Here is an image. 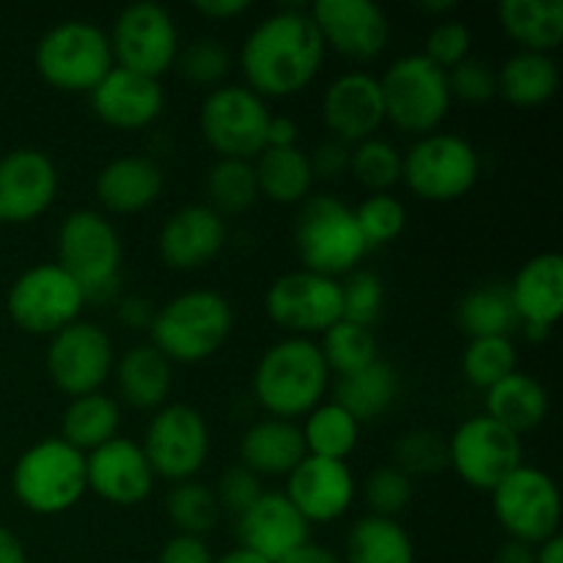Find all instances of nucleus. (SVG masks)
Here are the masks:
<instances>
[{
    "instance_id": "4be33fe9",
    "label": "nucleus",
    "mask_w": 563,
    "mask_h": 563,
    "mask_svg": "<svg viewBox=\"0 0 563 563\" xmlns=\"http://www.w3.org/2000/svg\"><path fill=\"white\" fill-rule=\"evenodd\" d=\"M154 476L141 443L130 438H115L86 454L88 493L113 506H137L152 495Z\"/></svg>"
},
{
    "instance_id": "a18cd8bd",
    "label": "nucleus",
    "mask_w": 563,
    "mask_h": 563,
    "mask_svg": "<svg viewBox=\"0 0 563 563\" xmlns=\"http://www.w3.org/2000/svg\"><path fill=\"white\" fill-rule=\"evenodd\" d=\"M394 465L410 478L438 476L449 467V440L432 429H410L396 438Z\"/></svg>"
},
{
    "instance_id": "2f4dec72",
    "label": "nucleus",
    "mask_w": 563,
    "mask_h": 563,
    "mask_svg": "<svg viewBox=\"0 0 563 563\" xmlns=\"http://www.w3.org/2000/svg\"><path fill=\"white\" fill-rule=\"evenodd\" d=\"M335 405L344 407L357 423L383 418L399 399V374L388 361H374L346 377H335Z\"/></svg>"
},
{
    "instance_id": "c85d7f7f",
    "label": "nucleus",
    "mask_w": 563,
    "mask_h": 563,
    "mask_svg": "<svg viewBox=\"0 0 563 563\" xmlns=\"http://www.w3.org/2000/svg\"><path fill=\"white\" fill-rule=\"evenodd\" d=\"M308 456L300 423L284 418H262L251 423L240 440V465L264 476H289Z\"/></svg>"
},
{
    "instance_id": "ea45409f",
    "label": "nucleus",
    "mask_w": 563,
    "mask_h": 563,
    "mask_svg": "<svg viewBox=\"0 0 563 563\" xmlns=\"http://www.w3.org/2000/svg\"><path fill=\"white\" fill-rule=\"evenodd\" d=\"M165 515L174 522L176 533L203 539L220 522V506L214 489L198 478L176 482L165 495Z\"/></svg>"
},
{
    "instance_id": "6e6d98bb",
    "label": "nucleus",
    "mask_w": 563,
    "mask_h": 563,
    "mask_svg": "<svg viewBox=\"0 0 563 563\" xmlns=\"http://www.w3.org/2000/svg\"><path fill=\"white\" fill-rule=\"evenodd\" d=\"M154 313H157V306L152 300L141 295H126L119 300V308H115V317L124 328L130 330H148L154 322Z\"/></svg>"
},
{
    "instance_id": "6e6552de",
    "label": "nucleus",
    "mask_w": 563,
    "mask_h": 563,
    "mask_svg": "<svg viewBox=\"0 0 563 563\" xmlns=\"http://www.w3.org/2000/svg\"><path fill=\"white\" fill-rule=\"evenodd\" d=\"M377 80L385 102V121L407 135H432L449 115V75L421 53L396 58Z\"/></svg>"
},
{
    "instance_id": "0eeeda50",
    "label": "nucleus",
    "mask_w": 563,
    "mask_h": 563,
    "mask_svg": "<svg viewBox=\"0 0 563 563\" xmlns=\"http://www.w3.org/2000/svg\"><path fill=\"white\" fill-rule=\"evenodd\" d=\"M33 64L47 86L66 93H91L115 60L102 27L86 20H66L38 38Z\"/></svg>"
},
{
    "instance_id": "49530a36",
    "label": "nucleus",
    "mask_w": 563,
    "mask_h": 563,
    "mask_svg": "<svg viewBox=\"0 0 563 563\" xmlns=\"http://www.w3.org/2000/svg\"><path fill=\"white\" fill-rule=\"evenodd\" d=\"M352 212H355V220L368 247L390 245V242L405 234L407 207L390 192H372Z\"/></svg>"
},
{
    "instance_id": "20e7f679",
    "label": "nucleus",
    "mask_w": 563,
    "mask_h": 563,
    "mask_svg": "<svg viewBox=\"0 0 563 563\" xmlns=\"http://www.w3.org/2000/svg\"><path fill=\"white\" fill-rule=\"evenodd\" d=\"M291 234H295L302 269L335 280L339 275H350L352 269H357V264L368 253L352 207L330 192L308 196L300 203Z\"/></svg>"
},
{
    "instance_id": "9b49d317",
    "label": "nucleus",
    "mask_w": 563,
    "mask_h": 563,
    "mask_svg": "<svg viewBox=\"0 0 563 563\" xmlns=\"http://www.w3.org/2000/svg\"><path fill=\"white\" fill-rule=\"evenodd\" d=\"M86 308L80 284L58 262L36 264L11 284L5 311L11 322L31 335L60 333L75 324Z\"/></svg>"
},
{
    "instance_id": "cd10ccee",
    "label": "nucleus",
    "mask_w": 563,
    "mask_h": 563,
    "mask_svg": "<svg viewBox=\"0 0 563 563\" xmlns=\"http://www.w3.org/2000/svg\"><path fill=\"white\" fill-rule=\"evenodd\" d=\"M124 405L141 412H157L174 390V363L154 344H135L115 357L113 374Z\"/></svg>"
},
{
    "instance_id": "7ed1b4c3",
    "label": "nucleus",
    "mask_w": 563,
    "mask_h": 563,
    "mask_svg": "<svg viewBox=\"0 0 563 563\" xmlns=\"http://www.w3.org/2000/svg\"><path fill=\"white\" fill-rule=\"evenodd\" d=\"M231 330V302L212 289H190L157 308L148 344L157 346L170 363H203L223 350Z\"/></svg>"
},
{
    "instance_id": "aec40b11",
    "label": "nucleus",
    "mask_w": 563,
    "mask_h": 563,
    "mask_svg": "<svg viewBox=\"0 0 563 563\" xmlns=\"http://www.w3.org/2000/svg\"><path fill=\"white\" fill-rule=\"evenodd\" d=\"M229 225L207 203H187L163 223L157 253L165 267L176 273H196L223 253Z\"/></svg>"
},
{
    "instance_id": "a19ab883",
    "label": "nucleus",
    "mask_w": 563,
    "mask_h": 563,
    "mask_svg": "<svg viewBox=\"0 0 563 563\" xmlns=\"http://www.w3.org/2000/svg\"><path fill=\"white\" fill-rule=\"evenodd\" d=\"M319 352H322L330 374H335V377H346V374H355L379 361V346L372 330L344 322V319L324 330Z\"/></svg>"
},
{
    "instance_id": "f257e3e1",
    "label": "nucleus",
    "mask_w": 563,
    "mask_h": 563,
    "mask_svg": "<svg viewBox=\"0 0 563 563\" xmlns=\"http://www.w3.org/2000/svg\"><path fill=\"white\" fill-rule=\"evenodd\" d=\"M324 42L306 9L264 16L240 49L245 86L258 97L286 99L306 91L324 64Z\"/></svg>"
},
{
    "instance_id": "37998d69",
    "label": "nucleus",
    "mask_w": 563,
    "mask_h": 563,
    "mask_svg": "<svg viewBox=\"0 0 563 563\" xmlns=\"http://www.w3.org/2000/svg\"><path fill=\"white\" fill-rule=\"evenodd\" d=\"M517 372V350L511 339H471L462 355V374L473 388L489 390Z\"/></svg>"
},
{
    "instance_id": "72a5a7b5",
    "label": "nucleus",
    "mask_w": 563,
    "mask_h": 563,
    "mask_svg": "<svg viewBox=\"0 0 563 563\" xmlns=\"http://www.w3.org/2000/svg\"><path fill=\"white\" fill-rule=\"evenodd\" d=\"M344 563H416V544L407 528L390 517L366 515L352 522Z\"/></svg>"
},
{
    "instance_id": "13d9d810",
    "label": "nucleus",
    "mask_w": 563,
    "mask_h": 563,
    "mask_svg": "<svg viewBox=\"0 0 563 563\" xmlns=\"http://www.w3.org/2000/svg\"><path fill=\"white\" fill-rule=\"evenodd\" d=\"M300 126L289 115H273L267 126V148H291L297 146Z\"/></svg>"
},
{
    "instance_id": "c03bdc74",
    "label": "nucleus",
    "mask_w": 563,
    "mask_h": 563,
    "mask_svg": "<svg viewBox=\"0 0 563 563\" xmlns=\"http://www.w3.org/2000/svg\"><path fill=\"white\" fill-rule=\"evenodd\" d=\"M174 66L179 69L185 82L214 91V88L223 86L225 77H229L231 53L220 38L201 36L196 38V42L187 44V47H179Z\"/></svg>"
},
{
    "instance_id": "58836bf2",
    "label": "nucleus",
    "mask_w": 563,
    "mask_h": 563,
    "mask_svg": "<svg viewBox=\"0 0 563 563\" xmlns=\"http://www.w3.org/2000/svg\"><path fill=\"white\" fill-rule=\"evenodd\" d=\"M203 196L207 207L214 209L220 218L242 214L258 201L256 168L247 159H214L203 179Z\"/></svg>"
},
{
    "instance_id": "3c124183",
    "label": "nucleus",
    "mask_w": 563,
    "mask_h": 563,
    "mask_svg": "<svg viewBox=\"0 0 563 563\" xmlns=\"http://www.w3.org/2000/svg\"><path fill=\"white\" fill-rule=\"evenodd\" d=\"M473 33L465 22L456 20H440L438 25L429 31L427 44H423V58L432 60L443 71L454 69L465 58H471Z\"/></svg>"
},
{
    "instance_id": "b1692460",
    "label": "nucleus",
    "mask_w": 563,
    "mask_h": 563,
    "mask_svg": "<svg viewBox=\"0 0 563 563\" xmlns=\"http://www.w3.org/2000/svg\"><path fill=\"white\" fill-rule=\"evenodd\" d=\"M91 110L102 124L113 130H146L159 119L165 108V91L159 80L137 71L113 66L102 82L88 93Z\"/></svg>"
},
{
    "instance_id": "4d7b16f0",
    "label": "nucleus",
    "mask_w": 563,
    "mask_h": 563,
    "mask_svg": "<svg viewBox=\"0 0 563 563\" xmlns=\"http://www.w3.org/2000/svg\"><path fill=\"white\" fill-rule=\"evenodd\" d=\"M196 11L207 16V20L225 22L247 14V11H251V3H247V0H198Z\"/></svg>"
},
{
    "instance_id": "de8ad7c7",
    "label": "nucleus",
    "mask_w": 563,
    "mask_h": 563,
    "mask_svg": "<svg viewBox=\"0 0 563 563\" xmlns=\"http://www.w3.org/2000/svg\"><path fill=\"white\" fill-rule=\"evenodd\" d=\"M385 284L372 269H352L341 284V319L361 328H374L383 317Z\"/></svg>"
},
{
    "instance_id": "a878e982",
    "label": "nucleus",
    "mask_w": 563,
    "mask_h": 563,
    "mask_svg": "<svg viewBox=\"0 0 563 563\" xmlns=\"http://www.w3.org/2000/svg\"><path fill=\"white\" fill-rule=\"evenodd\" d=\"M165 174L152 157L126 154L104 165L93 179V196L110 214L146 212L163 196Z\"/></svg>"
},
{
    "instance_id": "5fc2aeb1",
    "label": "nucleus",
    "mask_w": 563,
    "mask_h": 563,
    "mask_svg": "<svg viewBox=\"0 0 563 563\" xmlns=\"http://www.w3.org/2000/svg\"><path fill=\"white\" fill-rule=\"evenodd\" d=\"M157 563H214V555L203 539L176 533L159 548Z\"/></svg>"
},
{
    "instance_id": "6ab92c4d",
    "label": "nucleus",
    "mask_w": 563,
    "mask_h": 563,
    "mask_svg": "<svg viewBox=\"0 0 563 563\" xmlns=\"http://www.w3.org/2000/svg\"><path fill=\"white\" fill-rule=\"evenodd\" d=\"M58 196V168L31 146L0 157V223H31L53 207Z\"/></svg>"
},
{
    "instance_id": "c9c22d12",
    "label": "nucleus",
    "mask_w": 563,
    "mask_h": 563,
    "mask_svg": "<svg viewBox=\"0 0 563 563\" xmlns=\"http://www.w3.org/2000/svg\"><path fill=\"white\" fill-rule=\"evenodd\" d=\"M253 168H256L258 192L280 207H295L311 196L313 170L300 146L264 148L253 159Z\"/></svg>"
},
{
    "instance_id": "ddd939ff",
    "label": "nucleus",
    "mask_w": 563,
    "mask_h": 563,
    "mask_svg": "<svg viewBox=\"0 0 563 563\" xmlns=\"http://www.w3.org/2000/svg\"><path fill=\"white\" fill-rule=\"evenodd\" d=\"M108 38L115 66L152 77V80H159L165 71L174 69L181 47L179 27L170 11L159 3L126 5L115 16Z\"/></svg>"
},
{
    "instance_id": "1a4fd4ad",
    "label": "nucleus",
    "mask_w": 563,
    "mask_h": 563,
    "mask_svg": "<svg viewBox=\"0 0 563 563\" xmlns=\"http://www.w3.org/2000/svg\"><path fill=\"white\" fill-rule=\"evenodd\" d=\"M482 163L471 143L454 132H432L416 137L401 152V181L421 201L451 203L476 187Z\"/></svg>"
},
{
    "instance_id": "7c9ffc66",
    "label": "nucleus",
    "mask_w": 563,
    "mask_h": 563,
    "mask_svg": "<svg viewBox=\"0 0 563 563\" xmlns=\"http://www.w3.org/2000/svg\"><path fill=\"white\" fill-rule=\"evenodd\" d=\"M498 20L506 36L528 53L550 55L563 42L561 0H504Z\"/></svg>"
},
{
    "instance_id": "79ce46f5",
    "label": "nucleus",
    "mask_w": 563,
    "mask_h": 563,
    "mask_svg": "<svg viewBox=\"0 0 563 563\" xmlns=\"http://www.w3.org/2000/svg\"><path fill=\"white\" fill-rule=\"evenodd\" d=\"M350 174L368 192H388L401 181V152L385 137H368L355 143L350 157Z\"/></svg>"
},
{
    "instance_id": "0e129e2a",
    "label": "nucleus",
    "mask_w": 563,
    "mask_h": 563,
    "mask_svg": "<svg viewBox=\"0 0 563 563\" xmlns=\"http://www.w3.org/2000/svg\"><path fill=\"white\" fill-rule=\"evenodd\" d=\"M214 563H273V561L262 559V555H256V553H253V550L234 548V550H229V553H225V555H220V559L214 561Z\"/></svg>"
},
{
    "instance_id": "8fccbe9b",
    "label": "nucleus",
    "mask_w": 563,
    "mask_h": 563,
    "mask_svg": "<svg viewBox=\"0 0 563 563\" xmlns=\"http://www.w3.org/2000/svg\"><path fill=\"white\" fill-rule=\"evenodd\" d=\"M445 75H449L451 99H462L467 104H484L498 97V71L493 69L489 60L471 55Z\"/></svg>"
},
{
    "instance_id": "69168bd1",
    "label": "nucleus",
    "mask_w": 563,
    "mask_h": 563,
    "mask_svg": "<svg viewBox=\"0 0 563 563\" xmlns=\"http://www.w3.org/2000/svg\"><path fill=\"white\" fill-rule=\"evenodd\" d=\"M456 9V3H451V0H443V3H421V11L429 16H443V14H451V11Z\"/></svg>"
},
{
    "instance_id": "9d476101",
    "label": "nucleus",
    "mask_w": 563,
    "mask_h": 563,
    "mask_svg": "<svg viewBox=\"0 0 563 563\" xmlns=\"http://www.w3.org/2000/svg\"><path fill=\"white\" fill-rule=\"evenodd\" d=\"M273 113L247 86H220L207 93L198 113V130L218 159H253L267 148Z\"/></svg>"
},
{
    "instance_id": "393cba45",
    "label": "nucleus",
    "mask_w": 563,
    "mask_h": 563,
    "mask_svg": "<svg viewBox=\"0 0 563 563\" xmlns=\"http://www.w3.org/2000/svg\"><path fill=\"white\" fill-rule=\"evenodd\" d=\"M236 522L240 548L278 563L311 542V526L284 493H264Z\"/></svg>"
},
{
    "instance_id": "f8f14e48",
    "label": "nucleus",
    "mask_w": 563,
    "mask_h": 563,
    "mask_svg": "<svg viewBox=\"0 0 563 563\" xmlns=\"http://www.w3.org/2000/svg\"><path fill=\"white\" fill-rule=\"evenodd\" d=\"M493 511L509 539L542 544L561 528V493L553 476L531 465H520L493 489Z\"/></svg>"
},
{
    "instance_id": "bb28decb",
    "label": "nucleus",
    "mask_w": 563,
    "mask_h": 563,
    "mask_svg": "<svg viewBox=\"0 0 563 563\" xmlns=\"http://www.w3.org/2000/svg\"><path fill=\"white\" fill-rule=\"evenodd\" d=\"M520 328L553 330L563 313V258L559 253H537L509 284Z\"/></svg>"
},
{
    "instance_id": "e2e57ef3",
    "label": "nucleus",
    "mask_w": 563,
    "mask_h": 563,
    "mask_svg": "<svg viewBox=\"0 0 563 563\" xmlns=\"http://www.w3.org/2000/svg\"><path fill=\"white\" fill-rule=\"evenodd\" d=\"M537 563H563V537L555 533V537L544 539L542 544H537Z\"/></svg>"
},
{
    "instance_id": "f704fd0d",
    "label": "nucleus",
    "mask_w": 563,
    "mask_h": 563,
    "mask_svg": "<svg viewBox=\"0 0 563 563\" xmlns=\"http://www.w3.org/2000/svg\"><path fill=\"white\" fill-rule=\"evenodd\" d=\"M119 401L104 396L102 390L71 399L66 405L64 418H60V440L80 451V454H91L99 445L115 440L119 438Z\"/></svg>"
},
{
    "instance_id": "dca6fc26",
    "label": "nucleus",
    "mask_w": 563,
    "mask_h": 563,
    "mask_svg": "<svg viewBox=\"0 0 563 563\" xmlns=\"http://www.w3.org/2000/svg\"><path fill=\"white\" fill-rule=\"evenodd\" d=\"M269 322L289 335L311 339L341 322V280L311 269H291L273 280L264 297Z\"/></svg>"
},
{
    "instance_id": "052dcab7",
    "label": "nucleus",
    "mask_w": 563,
    "mask_h": 563,
    "mask_svg": "<svg viewBox=\"0 0 563 563\" xmlns=\"http://www.w3.org/2000/svg\"><path fill=\"white\" fill-rule=\"evenodd\" d=\"M493 563H537V548H533V544L509 539V542L495 553Z\"/></svg>"
},
{
    "instance_id": "2eb2a0df",
    "label": "nucleus",
    "mask_w": 563,
    "mask_h": 563,
    "mask_svg": "<svg viewBox=\"0 0 563 563\" xmlns=\"http://www.w3.org/2000/svg\"><path fill=\"white\" fill-rule=\"evenodd\" d=\"M520 465V434L509 432L489 416L467 418L449 440V467L478 493H493Z\"/></svg>"
},
{
    "instance_id": "680f3d73",
    "label": "nucleus",
    "mask_w": 563,
    "mask_h": 563,
    "mask_svg": "<svg viewBox=\"0 0 563 563\" xmlns=\"http://www.w3.org/2000/svg\"><path fill=\"white\" fill-rule=\"evenodd\" d=\"M0 563H27L25 548L5 526H0Z\"/></svg>"
},
{
    "instance_id": "f3484780",
    "label": "nucleus",
    "mask_w": 563,
    "mask_h": 563,
    "mask_svg": "<svg viewBox=\"0 0 563 563\" xmlns=\"http://www.w3.org/2000/svg\"><path fill=\"white\" fill-rule=\"evenodd\" d=\"M113 341L93 322L77 319L49 339L47 377L69 399L102 390L113 374Z\"/></svg>"
},
{
    "instance_id": "603ef678",
    "label": "nucleus",
    "mask_w": 563,
    "mask_h": 563,
    "mask_svg": "<svg viewBox=\"0 0 563 563\" xmlns=\"http://www.w3.org/2000/svg\"><path fill=\"white\" fill-rule=\"evenodd\" d=\"M264 495L262 478L253 471H247L245 465H231L225 467L223 476L218 478V489H214V498H218L220 515H229L234 520H240L253 504Z\"/></svg>"
},
{
    "instance_id": "864d4df0",
    "label": "nucleus",
    "mask_w": 563,
    "mask_h": 563,
    "mask_svg": "<svg viewBox=\"0 0 563 563\" xmlns=\"http://www.w3.org/2000/svg\"><path fill=\"white\" fill-rule=\"evenodd\" d=\"M350 157H352V146L335 141V137L322 141L311 154H308L313 179L333 181V179H339V176H344L346 170H350Z\"/></svg>"
},
{
    "instance_id": "473e14b6",
    "label": "nucleus",
    "mask_w": 563,
    "mask_h": 563,
    "mask_svg": "<svg viewBox=\"0 0 563 563\" xmlns=\"http://www.w3.org/2000/svg\"><path fill=\"white\" fill-rule=\"evenodd\" d=\"M559 66L553 55L520 49L498 69V93L515 108H539L559 91Z\"/></svg>"
},
{
    "instance_id": "412c9836",
    "label": "nucleus",
    "mask_w": 563,
    "mask_h": 563,
    "mask_svg": "<svg viewBox=\"0 0 563 563\" xmlns=\"http://www.w3.org/2000/svg\"><path fill=\"white\" fill-rule=\"evenodd\" d=\"M284 495L306 517L308 526H313V522L341 520L355 504L357 484L346 462L306 456L286 476Z\"/></svg>"
},
{
    "instance_id": "c756f323",
    "label": "nucleus",
    "mask_w": 563,
    "mask_h": 563,
    "mask_svg": "<svg viewBox=\"0 0 563 563\" xmlns=\"http://www.w3.org/2000/svg\"><path fill=\"white\" fill-rule=\"evenodd\" d=\"M484 394H487V399H484L487 412L484 416H489L515 434L531 432V429L542 427L544 418H548V388L537 377L520 372V368L489 390H484Z\"/></svg>"
},
{
    "instance_id": "f03ea898",
    "label": "nucleus",
    "mask_w": 563,
    "mask_h": 563,
    "mask_svg": "<svg viewBox=\"0 0 563 563\" xmlns=\"http://www.w3.org/2000/svg\"><path fill=\"white\" fill-rule=\"evenodd\" d=\"M330 368L313 339L286 335L264 350L253 368V396L269 418H306L322 405L330 388Z\"/></svg>"
},
{
    "instance_id": "4468645a",
    "label": "nucleus",
    "mask_w": 563,
    "mask_h": 563,
    "mask_svg": "<svg viewBox=\"0 0 563 563\" xmlns=\"http://www.w3.org/2000/svg\"><path fill=\"white\" fill-rule=\"evenodd\" d=\"M154 476L165 482L196 478L209 456L207 418L190 405H165L148 421L141 443Z\"/></svg>"
},
{
    "instance_id": "09e8293b",
    "label": "nucleus",
    "mask_w": 563,
    "mask_h": 563,
    "mask_svg": "<svg viewBox=\"0 0 563 563\" xmlns=\"http://www.w3.org/2000/svg\"><path fill=\"white\" fill-rule=\"evenodd\" d=\"M363 495H366L368 515L396 520L412 504L416 487H412V478L401 473L396 465H379L368 473Z\"/></svg>"
},
{
    "instance_id": "e433bc0d",
    "label": "nucleus",
    "mask_w": 563,
    "mask_h": 563,
    "mask_svg": "<svg viewBox=\"0 0 563 563\" xmlns=\"http://www.w3.org/2000/svg\"><path fill=\"white\" fill-rule=\"evenodd\" d=\"M456 322L467 339H511L520 319L509 284H484L467 291L456 306Z\"/></svg>"
},
{
    "instance_id": "a211bd4d",
    "label": "nucleus",
    "mask_w": 563,
    "mask_h": 563,
    "mask_svg": "<svg viewBox=\"0 0 563 563\" xmlns=\"http://www.w3.org/2000/svg\"><path fill=\"white\" fill-rule=\"evenodd\" d=\"M324 49L355 64L379 58L390 42V20L372 0H317L308 9Z\"/></svg>"
},
{
    "instance_id": "bf43d9fd",
    "label": "nucleus",
    "mask_w": 563,
    "mask_h": 563,
    "mask_svg": "<svg viewBox=\"0 0 563 563\" xmlns=\"http://www.w3.org/2000/svg\"><path fill=\"white\" fill-rule=\"evenodd\" d=\"M278 563H344L341 561L339 553H333L330 548H322V544H302V548H297L295 553H289L286 559H280Z\"/></svg>"
},
{
    "instance_id": "5701e85b",
    "label": "nucleus",
    "mask_w": 563,
    "mask_h": 563,
    "mask_svg": "<svg viewBox=\"0 0 563 563\" xmlns=\"http://www.w3.org/2000/svg\"><path fill=\"white\" fill-rule=\"evenodd\" d=\"M322 119L335 141L346 146L377 137L379 126L385 124V102L377 77L366 71H346L335 77L324 88Z\"/></svg>"
},
{
    "instance_id": "423d86ee",
    "label": "nucleus",
    "mask_w": 563,
    "mask_h": 563,
    "mask_svg": "<svg viewBox=\"0 0 563 563\" xmlns=\"http://www.w3.org/2000/svg\"><path fill=\"white\" fill-rule=\"evenodd\" d=\"M14 498L38 517H55L75 509L86 484V454L60 438H44L14 462L11 471Z\"/></svg>"
},
{
    "instance_id": "39448f33",
    "label": "nucleus",
    "mask_w": 563,
    "mask_h": 563,
    "mask_svg": "<svg viewBox=\"0 0 563 563\" xmlns=\"http://www.w3.org/2000/svg\"><path fill=\"white\" fill-rule=\"evenodd\" d=\"M124 247L115 225L97 209H75L58 229V264L80 284L86 302L119 295Z\"/></svg>"
},
{
    "instance_id": "4c0bfd02",
    "label": "nucleus",
    "mask_w": 563,
    "mask_h": 563,
    "mask_svg": "<svg viewBox=\"0 0 563 563\" xmlns=\"http://www.w3.org/2000/svg\"><path fill=\"white\" fill-rule=\"evenodd\" d=\"M308 456L346 462L361 440V423L335 401H322L306 416L300 427Z\"/></svg>"
}]
</instances>
